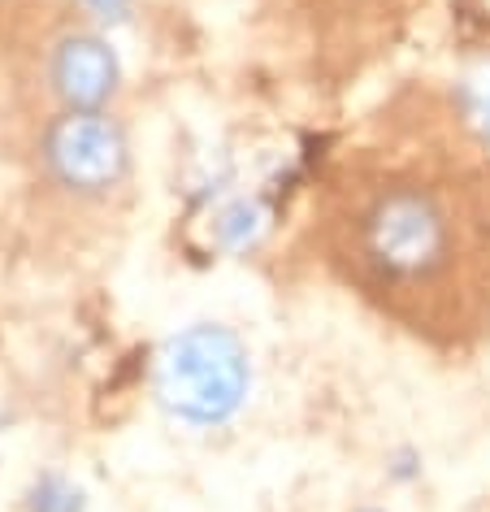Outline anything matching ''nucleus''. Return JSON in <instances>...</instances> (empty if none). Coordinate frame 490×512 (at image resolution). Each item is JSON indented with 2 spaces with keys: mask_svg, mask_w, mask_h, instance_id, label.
Masks as SVG:
<instances>
[{
  "mask_svg": "<svg viewBox=\"0 0 490 512\" xmlns=\"http://www.w3.org/2000/svg\"><path fill=\"white\" fill-rule=\"evenodd\" d=\"M87 5H92L100 18H122L126 9H131V0H87Z\"/></svg>",
  "mask_w": 490,
  "mask_h": 512,
  "instance_id": "8",
  "label": "nucleus"
},
{
  "mask_svg": "<svg viewBox=\"0 0 490 512\" xmlns=\"http://www.w3.org/2000/svg\"><path fill=\"white\" fill-rule=\"evenodd\" d=\"M44 161L61 187L79 191V196H100L122 183L131 148H126L122 126L100 109H70L66 118L48 126Z\"/></svg>",
  "mask_w": 490,
  "mask_h": 512,
  "instance_id": "3",
  "label": "nucleus"
},
{
  "mask_svg": "<svg viewBox=\"0 0 490 512\" xmlns=\"http://www.w3.org/2000/svg\"><path fill=\"white\" fill-rule=\"evenodd\" d=\"M256 230H261V204L256 200H235L230 209L217 213L213 222V235L226 243V248H243Z\"/></svg>",
  "mask_w": 490,
  "mask_h": 512,
  "instance_id": "5",
  "label": "nucleus"
},
{
  "mask_svg": "<svg viewBox=\"0 0 490 512\" xmlns=\"http://www.w3.org/2000/svg\"><path fill=\"white\" fill-rule=\"evenodd\" d=\"M83 491L66 478H40L31 491V512H83Z\"/></svg>",
  "mask_w": 490,
  "mask_h": 512,
  "instance_id": "6",
  "label": "nucleus"
},
{
  "mask_svg": "<svg viewBox=\"0 0 490 512\" xmlns=\"http://www.w3.org/2000/svg\"><path fill=\"white\" fill-rule=\"evenodd\" d=\"M352 248L378 287H421L451 261V213L438 191L421 183L378 187L356 213Z\"/></svg>",
  "mask_w": 490,
  "mask_h": 512,
  "instance_id": "1",
  "label": "nucleus"
},
{
  "mask_svg": "<svg viewBox=\"0 0 490 512\" xmlns=\"http://www.w3.org/2000/svg\"><path fill=\"white\" fill-rule=\"evenodd\" d=\"M48 74H53V92L70 109H100L118 92V79H122L113 48L105 40H96V35H66L53 48Z\"/></svg>",
  "mask_w": 490,
  "mask_h": 512,
  "instance_id": "4",
  "label": "nucleus"
},
{
  "mask_svg": "<svg viewBox=\"0 0 490 512\" xmlns=\"http://www.w3.org/2000/svg\"><path fill=\"white\" fill-rule=\"evenodd\" d=\"M365 512H373V508H365Z\"/></svg>",
  "mask_w": 490,
  "mask_h": 512,
  "instance_id": "9",
  "label": "nucleus"
},
{
  "mask_svg": "<svg viewBox=\"0 0 490 512\" xmlns=\"http://www.w3.org/2000/svg\"><path fill=\"white\" fill-rule=\"evenodd\" d=\"M464 100H469V113H473V118L490 122V79L464 87Z\"/></svg>",
  "mask_w": 490,
  "mask_h": 512,
  "instance_id": "7",
  "label": "nucleus"
},
{
  "mask_svg": "<svg viewBox=\"0 0 490 512\" xmlns=\"http://www.w3.org/2000/svg\"><path fill=\"white\" fill-rule=\"evenodd\" d=\"M252 365L226 326H191L161 348L157 400L187 426H222L248 400Z\"/></svg>",
  "mask_w": 490,
  "mask_h": 512,
  "instance_id": "2",
  "label": "nucleus"
}]
</instances>
